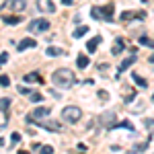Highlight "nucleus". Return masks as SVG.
Instances as JSON below:
<instances>
[{
	"label": "nucleus",
	"mask_w": 154,
	"mask_h": 154,
	"mask_svg": "<svg viewBox=\"0 0 154 154\" xmlns=\"http://www.w3.org/2000/svg\"><path fill=\"white\" fill-rule=\"evenodd\" d=\"M144 123H146V128H150V125H154V119H144Z\"/></svg>",
	"instance_id": "obj_32"
},
{
	"label": "nucleus",
	"mask_w": 154,
	"mask_h": 154,
	"mask_svg": "<svg viewBox=\"0 0 154 154\" xmlns=\"http://www.w3.org/2000/svg\"><path fill=\"white\" fill-rule=\"evenodd\" d=\"M134 62H136V56H130L128 60H123V62L119 64V70H117V74H121L123 70H128V68H130V66L134 64Z\"/></svg>",
	"instance_id": "obj_16"
},
{
	"label": "nucleus",
	"mask_w": 154,
	"mask_h": 154,
	"mask_svg": "<svg viewBox=\"0 0 154 154\" xmlns=\"http://www.w3.org/2000/svg\"><path fill=\"white\" fill-rule=\"evenodd\" d=\"M48 29H49L48 19H33V21L29 23V31H31V33H33V31H35V33H45Z\"/></svg>",
	"instance_id": "obj_6"
},
{
	"label": "nucleus",
	"mask_w": 154,
	"mask_h": 154,
	"mask_svg": "<svg viewBox=\"0 0 154 154\" xmlns=\"http://www.w3.org/2000/svg\"><path fill=\"white\" fill-rule=\"evenodd\" d=\"M8 8H12V11H23L25 0H6V2L2 4V11H8Z\"/></svg>",
	"instance_id": "obj_9"
},
{
	"label": "nucleus",
	"mask_w": 154,
	"mask_h": 154,
	"mask_svg": "<svg viewBox=\"0 0 154 154\" xmlns=\"http://www.w3.org/2000/svg\"><path fill=\"white\" fill-rule=\"evenodd\" d=\"M2 144H4V140H2V138H0V146H2Z\"/></svg>",
	"instance_id": "obj_36"
},
{
	"label": "nucleus",
	"mask_w": 154,
	"mask_h": 154,
	"mask_svg": "<svg viewBox=\"0 0 154 154\" xmlns=\"http://www.w3.org/2000/svg\"><path fill=\"white\" fill-rule=\"evenodd\" d=\"M115 128H121V130H130V131H134V125H131L128 119H125V121H121V123H115Z\"/></svg>",
	"instance_id": "obj_22"
},
{
	"label": "nucleus",
	"mask_w": 154,
	"mask_h": 154,
	"mask_svg": "<svg viewBox=\"0 0 154 154\" xmlns=\"http://www.w3.org/2000/svg\"><path fill=\"white\" fill-rule=\"evenodd\" d=\"M11 140H12L14 144H17V142H21V134H19V131H14V134L11 136Z\"/></svg>",
	"instance_id": "obj_29"
},
{
	"label": "nucleus",
	"mask_w": 154,
	"mask_h": 154,
	"mask_svg": "<svg viewBox=\"0 0 154 154\" xmlns=\"http://www.w3.org/2000/svg\"><path fill=\"white\" fill-rule=\"evenodd\" d=\"M39 154H54V148L51 146H41L39 148Z\"/></svg>",
	"instance_id": "obj_26"
},
{
	"label": "nucleus",
	"mask_w": 154,
	"mask_h": 154,
	"mask_svg": "<svg viewBox=\"0 0 154 154\" xmlns=\"http://www.w3.org/2000/svg\"><path fill=\"white\" fill-rule=\"evenodd\" d=\"M146 148H148V142H144V144H138V146H134V148H131L130 152H131V154H138V152H142V150H146Z\"/></svg>",
	"instance_id": "obj_23"
},
{
	"label": "nucleus",
	"mask_w": 154,
	"mask_h": 154,
	"mask_svg": "<svg viewBox=\"0 0 154 154\" xmlns=\"http://www.w3.org/2000/svg\"><path fill=\"white\" fill-rule=\"evenodd\" d=\"M45 117H49V109H45V107H37V109H33V113H29L27 115V121L31 123H37V121H43Z\"/></svg>",
	"instance_id": "obj_5"
},
{
	"label": "nucleus",
	"mask_w": 154,
	"mask_h": 154,
	"mask_svg": "<svg viewBox=\"0 0 154 154\" xmlns=\"http://www.w3.org/2000/svg\"><path fill=\"white\" fill-rule=\"evenodd\" d=\"M45 54L51 56V58H56V56H62V54H64V49H62V48H48V49H45Z\"/></svg>",
	"instance_id": "obj_20"
},
{
	"label": "nucleus",
	"mask_w": 154,
	"mask_h": 154,
	"mask_svg": "<svg viewBox=\"0 0 154 154\" xmlns=\"http://www.w3.org/2000/svg\"><path fill=\"white\" fill-rule=\"evenodd\" d=\"M2 21H4L6 25H19L21 21H23V17H19V14H17V17H14V14H4Z\"/></svg>",
	"instance_id": "obj_14"
},
{
	"label": "nucleus",
	"mask_w": 154,
	"mask_h": 154,
	"mask_svg": "<svg viewBox=\"0 0 154 154\" xmlns=\"http://www.w3.org/2000/svg\"><path fill=\"white\" fill-rule=\"evenodd\" d=\"M134 99H136V91H131L130 95L125 97V103H130V101H134Z\"/></svg>",
	"instance_id": "obj_30"
},
{
	"label": "nucleus",
	"mask_w": 154,
	"mask_h": 154,
	"mask_svg": "<svg viewBox=\"0 0 154 154\" xmlns=\"http://www.w3.org/2000/svg\"><path fill=\"white\" fill-rule=\"evenodd\" d=\"M6 62H8V54H6V51H2V54H0V66H2V64H6Z\"/></svg>",
	"instance_id": "obj_28"
},
{
	"label": "nucleus",
	"mask_w": 154,
	"mask_h": 154,
	"mask_svg": "<svg viewBox=\"0 0 154 154\" xmlns=\"http://www.w3.org/2000/svg\"><path fill=\"white\" fill-rule=\"evenodd\" d=\"M99 123H101V128H105V130H113L115 123H117L115 111H105V113H101V115H99Z\"/></svg>",
	"instance_id": "obj_4"
},
{
	"label": "nucleus",
	"mask_w": 154,
	"mask_h": 154,
	"mask_svg": "<svg viewBox=\"0 0 154 154\" xmlns=\"http://www.w3.org/2000/svg\"><path fill=\"white\" fill-rule=\"evenodd\" d=\"M19 154H29V152H27V150H21V152H19Z\"/></svg>",
	"instance_id": "obj_35"
},
{
	"label": "nucleus",
	"mask_w": 154,
	"mask_h": 154,
	"mask_svg": "<svg viewBox=\"0 0 154 154\" xmlns=\"http://www.w3.org/2000/svg\"><path fill=\"white\" fill-rule=\"evenodd\" d=\"M11 80H8V76L6 74H0V86H8Z\"/></svg>",
	"instance_id": "obj_27"
},
{
	"label": "nucleus",
	"mask_w": 154,
	"mask_h": 154,
	"mask_svg": "<svg viewBox=\"0 0 154 154\" xmlns=\"http://www.w3.org/2000/svg\"><path fill=\"white\" fill-rule=\"evenodd\" d=\"M35 45H37V41H35V39H31V37H25V39H21V43L17 45V51H25V49L35 48Z\"/></svg>",
	"instance_id": "obj_11"
},
{
	"label": "nucleus",
	"mask_w": 154,
	"mask_h": 154,
	"mask_svg": "<svg viewBox=\"0 0 154 154\" xmlns=\"http://www.w3.org/2000/svg\"><path fill=\"white\" fill-rule=\"evenodd\" d=\"M51 82L56 84V86H60V88H70L72 84L76 82V76L68 68H58V70L51 74Z\"/></svg>",
	"instance_id": "obj_1"
},
{
	"label": "nucleus",
	"mask_w": 154,
	"mask_h": 154,
	"mask_svg": "<svg viewBox=\"0 0 154 154\" xmlns=\"http://www.w3.org/2000/svg\"><path fill=\"white\" fill-rule=\"evenodd\" d=\"M11 99H8V97H6V99H0V111H6V109H8V107H11Z\"/></svg>",
	"instance_id": "obj_24"
},
{
	"label": "nucleus",
	"mask_w": 154,
	"mask_h": 154,
	"mask_svg": "<svg viewBox=\"0 0 154 154\" xmlns=\"http://www.w3.org/2000/svg\"><path fill=\"white\" fill-rule=\"evenodd\" d=\"M80 117H82V109H78V107L70 105V107H64L62 109V119L66 123H76Z\"/></svg>",
	"instance_id": "obj_3"
},
{
	"label": "nucleus",
	"mask_w": 154,
	"mask_h": 154,
	"mask_svg": "<svg viewBox=\"0 0 154 154\" xmlns=\"http://www.w3.org/2000/svg\"><path fill=\"white\" fill-rule=\"evenodd\" d=\"M88 64H91V60H88V56H82V54H80V56L76 58V66H78L80 70H84V68H88Z\"/></svg>",
	"instance_id": "obj_15"
},
{
	"label": "nucleus",
	"mask_w": 154,
	"mask_h": 154,
	"mask_svg": "<svg viewBox=\"0 0 154 154\" xmlns=\"http://www.w3.org/2000/svg\"><path fill=\"white\" fill-rule=\"evenodd\" d=\"M152 103H154V95H152Z\"/></svg>",
	"instance_id": "obj_37"
},
{
	"label": "nucleus",
	"mask_w": 154,
	"mask_h": 154,
	"mask_svg": "<svg viewBox=\"0 0 154 154\" xmlns=\"http://www.w3.org/2000/svg\"><path fill=\"white\" fill-rule=\"evenodd\" d=\"M31 101H33V103H41V101H43V95H41V93H31Z\"/></svg>",
	"instance_id": "obj_25"
},
{
	"label": "nucleus",
	"mask_w": 154,
	"mask_h": 154,
	"mask_svg": "<svg viewBox=\"0 0 154 154\" xmlns=\"http://www.w3.org/2000/svg\"><path fill=\"white\" fill-rule=\"evenodd\" d=\"M140 45H144V48H150V49H152V48H154V39H152V37L142 35V37H140Z\"/></svg>",
	"instance_id": "obj_19"
},
{
	"label": "nucleus",
	"mask_w": 154,
	"mask_h": 154,
	"mask_svg": "<svg viewBox=\"0 0 154 154\" xmlns=\"http://www.w3.org/2000/svg\"><path fill=\"white\" fill-rule=\"evenodd\" d=\"M131 78L136 80V84H138V86H148V80H144L140 74H131Z\"/></svg>",
	"instance_id": "obj_21"
},
{
	"label": "nucleus",
	"mask_w": 154,
	"mask_h": 154,
	"mask_svg": "<svg viewBox=\"0 0 154 154\" xmlns=\"http://www.w3.org/2000/svg\"><path fill=\"white\" fill-rule=\"evenodd\" d=\"M148 62H154V54H152V56H150V58H148Z\"/></svg>",
	"instance_id": "obj_34"
},
{
	"label": "nucleus",
	"mask_w": 154,
	"mask_h": 154,
	"mask_svg": "<svg viewBox=\"0 0 154 154\" xmlns=\"http://www.w3.org/2000/svg\"><path fill=\"white\" fill-rule=\"evenodd\" d=\"M99 95H101V101H107L109 99V93L107 91H99Z\"/></svg>",
	"instance_id": "obj_31"
},
{
	"label": "nucleus",
	"mask_w": 154,
	"mask_h": 154,
	"mask_svg": "<svg viewBox=\"0 0 154 154\" xmlns=\"http://www.w3.org/2000/svg\"><path fill=\"white\" fill-rule=\"evenodd\" d=\"M62 4H64V6H72V4H74V0H62Z\"/></svg>",
	"instance_id": "obj_33"
},
{
	"label": "nucleus",
	"mask_w": 154,
	"mask_h": 154,
	"mask_svg": "<svg viewBox=\"0 0 154 154\" xmlns=\"http://www.w3.org/2000/svg\"><path fill=\"white\" fill-rule=\"evenodd\" d=\"M37 8L41 12H56V4L51 0H37Z\"/></svg>",
	"instance_id": "obj_10"
},
{
	"label": "nucleus",
	"mask_w": 154,
	"mask_h": 154,
	"mask_svg": "<svg viewBox=\"0 0 154 154\" xmlns=\"http://www.w3.org/2000/svg\"><path fill=\"white\" fill-rule=\"evenodd\" d=\"M113 11H115L113 4L93 6V8H91V17H93V19H101V21H113Z\"/></svg>",
	"instance_id": "obj_2"
},
{
	"label": "nucleus",
	"mask_w": 154,
	"mask_h": 154,
	"mask_svg": "<svg viewBox=\"0 0 154 154\" xmlns=\"http://www.w3.org/2000/svg\"><path fill=\"white\" fill-rule=\"evenodd\" d=\"M146 19V12L142 11H125L121 12V21H144Z\"/></svg>",
	"instance_id": "obj_7"
},
{
	"label": "nucleus",
	"mask_w": 154,
	"mask_h": 154,
	"mask_svg": "<svg viewBox=\"0 0 154 154\" xmlns=\"http://www.w3.org/2000/svg\"><path fill=\"white\" fill-rule=\"evenodd\" d=\"M25 82H37V84H43V78L37 74V72H31V74H27L25 76Z\"/></svg>",
	"instance_id": "obj_17"
},
{
	"label": "nucleus",
	"mask_w": 154,
	"mask_h": 154,
	"mask_svg": "<svg viewBox=\"0 0 154 154\" xmlns=\"http://www.w3.org/2000/svg\"><path fill=\"white\" fill-rule=\"evenodd\" d=\"M37 125H39V128H43V130H48V131H60V130H62V125H60L58 121H54V119L37 121Z\"/></svg>",
	"instance_id": "obj_8"
},
{
	"label": "nucleus",
	"mask_w": 154,
	"mask_h": 154,
	"mask_svg": "<svg viewBox=\"0 0 154 154\" xmlns=\"http://www.w3.org/2000/svg\"><path fill=\"white\" fill-rule=\"evenodd\" d=\"M123 49H125V43H123V39H121V37H117V39H115V43H113V48H111V54H113V56H119Z\"/></svg>",
	"instance_id": "obj_12"
},
{
	"label": "nucleus",
	"mask_w": 154,
	"mask_h": 154,
	"mask_svg": "<svg viewBox=\"0 0 154 154\" xmlns=\"http://www.w3.org/2000/svg\"><path fill=\"white\" fill-rule=\"evenodd\" d=\"M88 29H91V27H86V25H80V27H76V29H74L72 37H74V39H78V37L86 35V33H88Z\"/></svg>",
	"instance_id": "obj_18"
},
{
	"label": "nucleus",
	"mask_w": 154,
	"mask_h": 154,
	"mask_svg": "<svg viewBox=\"0 0 154 154\" xmlns=\"http://www.w3.org/2000/svg\"><path fill=\"white\" fill-rule=\"evenodd\" d=\"M99 43H101V37L97 35L93 39H88V43H86V49H88V54H95L97 48H99Z\"/></svg>",
	"instance_id": "obj_13"
}]
</instances>
